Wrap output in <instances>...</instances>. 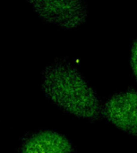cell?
Here are the masks:
<instances>
[{
	"instance_id": "2",
	"label": "cell",
	"mask_w": 137,
	"mask_h": 153,
	"mask_svg": "<svg viewBox=\"0 0 137 153\" xmlns=\"http://www.w3.org/2000/svg\"><path fill=\"white\" fill-rule=\"evenodd\" d=\"M34 12L45 22L63 29H72L83 24L87 18V3L74 0L29 1Z\"/></svg>"
},
{
	"instance_id": "4",
	"label": "cell",
	"mask_w": 137,
	"mask_h": 153,
	"mask_svg": "<svg viewBox=\"0 0 137 153\" xmlns=\"http://www.w3.org/2000/svg\"><path fill=\"white\" fill-rule=\"evenodd\" d=\"M74 148L64 134L52 130H39L23 137L18 153H72Z\"/></svg>"
},
{
	"instance_id": "5",
	"label": "cell",
	"mask_w": 137,
	"mask_h": 153,
	"mask_svg": "<svg viewBox=\"0 0 137 153\" xmlns=\"http://www.w3.org/2000/svg\"><path fill=\"white\" fill-rule=\"evenodd\" d=\"M130 65L137 82V39L134 41L132 45L131 55H130Z\"/></svg>"
},
{
	"instance_id": "3",
	"label": "cell",
	"mask_w": 137,
	"mask_h": 153,
	"mask_svg": "<svg viewBox=\"0 0 137 153\" xmlns=\"http://www.w3.org/2000/svg\"><path fill=\"white\" fill-rule=\"evenodd\" d=\"M101 116L121 131L137 136V90L129 88L109 97L101 104Z\"/></svg>"
},
{
	"instance_id": "1",
	"label": "cell",
	"mask_w": 137,
	"mask_h": 153,
	"mask_svg": "<svg viewBox=\"0 0 137 153\" xmlns=\"http://www.w3.org/2000/svg\"><path fill=\"white\" fill-rule=\"evenodd\" d=\"M41 90L53 104L74 117L96 121L101 103L92 86L66 58H57L41 74Z\"/></svg>"
}]
</instances>
